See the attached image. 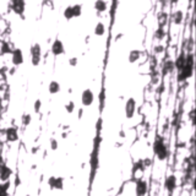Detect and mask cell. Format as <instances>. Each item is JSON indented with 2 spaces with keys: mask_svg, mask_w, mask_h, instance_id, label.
<instances>
[{
  "mask_svg": "<svg viewBox=\"0 0 196 196\" xmlns=\"http://www.w3.org/2000/svg\"><path fill=\"white\" fill-rule=\"evenodd\" d=\"M30 121H31V115L25 114L23 118H22V123H23V125H28V124H30Z\"/></svg>",
  "mask_w": 196,
  "mask_h": 196,
  "instance_id": "cell-24",
  "label": "cell"
},
{
  "mask_svg": "<svg viewBox=\"0 0 196 196\" xmlns=\"http://www.w3.org/2000/svg\"><path fill=\"white\" fill-rule=\"evenodd\" d=\"M11 6H12V10L19 14V15H22L23 14V10H25V1L22 0H14L11 2Z\"/></svg>",
  "mask_w": 196,
  "mask_h": 196,
  "instance_id": "cell-10",
  "label": "cell"
},
{
  "mask_svg": "<svg viewBox=\"0 0 196 196\" xmlns=\"http://www.w3.org/2000/svg\"><path fill=\"white\" fill-rule=\"evenodd\" d=\"M63 178H55L54 179V184H53V189H59L61 190L63 189Z\"/></svg>",
  "mask_w": 196,
  "mask_h": 196,
  "instance_id": "cell-19",
  "label": "cell"
},
{
  "mask_svg": "<svg viewBox=\"0 0 196 196\" xmlns=\"http://www.w3.org/2000/svg\"><path fill=\"white\" fill-rule=\"evenodd\" d=\"M12 63L15 65H20L23 63V54L21 49H15L12 50Z\"/></svg>",
  "mask_w": 196,
  "mask_h": 196,
  "instance_id": "cell-12",
  "label": "cell"
},
{
  "mask_svg": "<svg viewBox=\"0 0 196 196\" xmlns=\"http://www.w3.org/2000/svg\"><path fill=\"white\" fill-rule=\"evenodd\" d=\"M104 32H105V27H104V25H103L102 22H98L97 26H96V28H95V33H96L97 36H103Z\"/></svg>",
  "mask_w": 196,
  "mask_h": 196,
  "instance_id": "cell-16",
  "label": "cell"
},
{
  "mask_svg": "<svg viewBox=\"0 0 196 196\" xmlns=\"http://www.w3.org/2000/svg\"><path fill=\"white\" fill-rule=\"evenodd\" d=\"M163 69H164V70H163V75H166V74L173 71V69H174V63L170 61V60H168V61L164 64V68H163Z\"/></svg>",
  "mask_w": 196,
  "mask_h": 196,
  "instance_id": "cell-15",
  "label": "cell"
},
{
  "mask_svg": "<svg viewBox=\"0 0 196 196\" xmlns=\"http://www.w3.org/2000/svg\"><path fill=\"white\" fill-rule=\"evenodd\" d=\"M93 99H95V96H93V92L91 90H85L82 92V96H81V100H82V104L85 107H88L93 103Z\"/></svg>",
  "mask_w": 196,
  "mask_h": 196,
  "instance_id": "cell-3",
  "label": "cell"
},
{
  "mask_svg": "<svg viewBox=\"0 0 196 196\" xmlns=\"http://www.w3.org/2000/svg\"><path fill=\"white\" fill-rule=\"evenodd\" d=\"M147 193V183L145 180H138L136 183V195L145 196Z\"/></svg>",
  "mask_w": 196,
  "mask_h": 196,
  "instance_id": "cell-9",
  "label": "cell"
},
{
  "mask_svg": "<svg viewBox=\"0 0 196 196\" xmlns=\"http://www.w3.org/2000/svg\"><path fill=\"white\" fill-rule=\"evenodd\" d=\"M75 64H76V60H75V58H74L72 60H71V65H75Z\"/></svg>",
  "mask_w": 196,
  "mask_h": 196,
  "instance_id": "cell-31",
  "label": "cell"
},
{
  "mask_svg": "<svg viewBox=\"0 0 196 196\" xmlns=\"http://www.w3.org/2000/svg\"><path fill=\"white\" fill-rule=\"evenodd\" d=\"M164 186H166V189L169 191V193H173L174 191V189L176 188V179L174 175H169L167 176V179H166V183H164Z\"/></svg>",
  "mask_w": 196,
  "mask_h": 196,
  "instance_id": "cell-8",
  "label": "cell"
},
{
  "mask_svg": "<svg viewBox=\"0 0 196 196\" xmlns=\"http://www.w3.org/2000/svg\"><path fill=\"white\" fill-rule=\"evenodd\" d=\"M64 16H65V19L70 20L74 17V12H72V6H68L66 9H65V11H64Z\"/></svg>",
  "mask_w": 196,
  "mask_h": 196,
  "instance_id": "cell-20",
  "label": "cell"
},
{
  "mask_svg": "<svg viewBox=\"0 0 196 196\" xmlns=\"http://www.w3.org/2000/svg\"><path fill=\"white\" fill-rule=\"evenodd\" d=\"M163 35H164V31H163L162 28H159V30H158V32L156 33L157 38H162V37H163Z\"/></svg>",
  "mask_w": 196,
  "mask_h": 196,
  "instance_id": "cell-27",
  "label": "cell"
},
{
  "mask_svg": "<svg viewBox=\"0 0 196 196\" xmlns=\"http://www.w3.org/2000/svg\"><path fill=\"white\" fill-rule=\"evenodd\" d=\"M105 7H107V4H105L104 1H97V2H96V9L99 10V11H104Z\"/></svg>",
  "mask_w": 196,
  "mask_h": 196,
  "instance_id": "cell-22",
  "label": "cell"
},
{
  "mask_svg": "<svg viewBox=\"0 0 196 196\" xmlns=\"http://www.w3.org/2000/svg\"><path fill=\"white\" fill-rule=\"evenodd\" d=\"M52 53L57 57V55H60L64 53V45H63V42L60 39H55L53 45H52Z\"/></svg>",
  "mask_w": 196,
  "mask_h": 196,
  "instance_id": "cell-7",
  "label": "cell"
},
{
  "mask_svg": "<svg viewBox=\"0 0 196 196\" xmlns=\"http://www.w3.org/2000/svg\"><path fill=\"white\" fill-rule=\"evenodd\" d=\"M31 54H32V64L35 66H37L40 61V45L35 44L31 48Z\"/></svg>",
  "mask_w": 196,
  "mask_h": 196,
  "instance_id": "cell-4",
  "label": "cell"
},
{
  "mask_svg": "<svg viewBox=\"0 0 196 196\" xmlns=\"http://www.w3.org/2000/svg\"><path fill=\"white\" fill-rule=\"evenodd\" d=\"M11 174H12V170L9 167H6L4 163H1L0 164V179L2 181H7V179L10 178Z\"/></svg>",
  "mask_w": 196,
  "mask_h": 196,
  "instance_id": "cell-6",
  "label": "cell"
},
{
  "mask_svg": "<svg viewBox=\"0 0 196 196\" xmlns=\"http://www.w3.org/2000/svg\"><path fill=\"white\" fill-rule=\"evenodd\" d=\"M1 53H2V54H6V53H12V50L10 49V47H9V44H7V43H4V44H2Z\"/></svg>",
  "mask_w": 196,
  "mask_h": 196,
  "instance_id": "cell-23",
  "label": "cell"
},
{
  "mask_svg": "<svg viewBox=\"0 0 196 196\" xmlns=\"http://www.w3.org/2000/svg\"><path fill=\"white\" fill-rule=\"evenodd\" d=\"M98 150H99V143L97 145V141L95 140V147L93 151L91 153V159H90V164H91V180L90 184H92L93 179H95V174L97 172L98 166H99V159H98Z\"/></svg>",
  "mask_w": 196,
  "mask_h": 196,
  "instance_id": "cell-1",
  "label": "cell"
},
{
  "mask_svg": "<svg viewBox=\"0 0 196 196\" xmlns=\"http://www.w3.org/2000/svg\"><path fill=\"white\" fill-rule=\"evenodd\" d=\"M162 50H163V48H162L161 45H159V47H156V52H158V53H161Z\"/></svg>",
  "mask_w": 196,
  "mask_h": 196,
  "instance_id": "cell-29",
  "label": "cell"
},
{
  "mask_svg": "<svg viewBox=\"0 0 196 196\" xmlns=\"http://www.w3.org/2000/svg\"><path fill=\"white\" fill-rule=\"evenodd\" d=\"M1 150H2V142L0 141V153H1Z\"/></svg>",
  "mask_w": 196,
  "mask_h": 196,
  "instance_id": "cell-32",
  "label": "cell"
},
{
  "mask_svg": "<svg viewBox=\"0 0 196 196\" xmlns=\"http://www.w3.org/2000/svg\"><path fill=\"white\" fill-rule=\"evenodd\" d=\"M138 58H140V52L138 50H131L130 52V55H129V61L130 63H135Z\"/></svg>",
  "mask_w": 196,
  "mask_h": 196,
  "instance_id": "cell-17",
  "label": "cell"
},
{
  "mask_svg": "<svg viewBox=\"0 0 196 196\" xmlns=\"http://www.w3.org/2000/svg\"><path fill=\"white\" fill-rule=\"evenodd\" d=\"M153 151L156 153L158 158L161 161L166 159L168 157V151H167V147L163 142V140L161 138V136H157V138L155 140V143H153Z\"/></svg>",
  "mask_w": 196,
  "mask_h": 196,
  "instance_id": "cell-2",
  "label": "cell"
},
{
  "mask_svg": "<svg viewBox=\"0 0 196 196\" xmlns=\"http://www.w3.org/2000/svg\"><path fill=\"white\" fill-rule=\"evenodd\" d=\"M74 107H75V105H74V103H72V102H70L69 104H66V110H68L69 113H72V112H74Z\"/></svg>",
  "mask_w": 196,
  "mask_h": 196,
  "instance_id": "cell-25",
  "label": "cell"
},
{
  "mask_svg": "<svg viewBox=\"0 0 196 196\" xmlns=\"http://www.w3.org/2000/svg\"><path fill=\"white\" fill-rule=\"evenodd\" d=\"M17 138H19V134H17V129L16 128H9L7 130H6V140L7 141H10V142H15V141H17Z\"/></svg>",
  "mask_w": 196,
  "mask_h": 196,
  "instance_id": "cell-11",
  "label": "cell"
},
{
  "mask_svg": "<svg viewBox=\"0 0 196 196\" xmlns=\"http://www.w3.org/2000/svg\"><path fill=\"white\" fill-rule=\"evenodd\" d=\"M59 91H60V85H59V82L52 81V82L49 83V92L54 95V93H58Z\"/></svg>",
  "mask_w": 196,
  "mask_h": 196,
  "instance_id": "cell-14",
  "label": "cell"
},
{
  "mask_svg": "<svg viewBox=\"0 0 196 196\" xmlns=\"http://www.w3.org/2000/svg\"><path fill=\"white\" fill-rule=\"evenodd\" d=\"M104 99V91H102V93H100V100H103Z\"/></svg>",
  "mask_w": 196,
  "mask_h": 196,
  "instance_id": "cell-30",
  "label": "cell"
},
{
  "mask_svg": "<svg viewBox=\"0 0 196 196\" xmlns=\"http://www.w3.org/2000/svg\"><path fill=\"white\" fill-rule=\"evenodd\" d=\"M72 12H74V17H77L81 15V5H74L72 6Z\"/></svg>",
  "mask_w": 196,
  "mask_h": 196,
  "instance_id": "cell-21",
  "label": "cell"
},
{
  "mask_svg": "<svg viewBox=\"0 0 196 196\" xmlns=\"http://www.w3.org/2000/svg\"><path fill=\"white\" fill-rule=\"evenodd\" d=\"M40 105H42L40 100H39V99H37V100H36V103H35V110H36L37 113L39 112V109H40Z\"/></svg>",
  "mask_w": 196,
  "mask_h": 196,
  "instance_id": "cell-26",
  "label": "cell"
},
{
  "mask_svg": "<svg viewBox=\"0 0 196 196\" xmlns=\"http://www.w3.org/2000/svg\"><path fill=\"white\" fill-rule=\"evenodd\" d=\"M181 20H183V12L178 10L176 12H174V15H173V21H174V23L179 25V23H181Z\"/></svg>",
  "mask_w": 196,
  "mask_h": 196,
  "instance_id": "cell-18",
  "label": "cell"
},
{
  "mask_svg": "<svg viewBox=\"0 0 196 196\" xmlns=\"http://www.w3.org/2000/svg\"><path fill=\"white\" fill-rule=\"evenodd\" d=\"M185 57H186V55H185L184 53H181V54H180V55L178 57L176 61L174 63V66H175V68L178 69V70H179V71H180V70L183 69V66L185 65Z\"/></svg>",
  "mask_w": 196,
  "mask_h": 196,
  "instance_id": "cell-13",
  "label": "cell"
},
{
  "mask_svg": "<svg viewBox=\"0 0 196 196\" xmlns=\"http://www.w3.org/2000/svg\"><path fill=\"white\" fill-rule=\"evenodd\" d=\"M135 107H136L135 99H134V98L128 99L126 105H125V114H126V118H133L134 113H135Z\"/></svg>",
  "mask_w": 196,
  "mask_h": 196,
  "instance_id": "cell-5",
  "label": "cell"
},
{
  "mask_svg": "<svg viewBox=\"0 0 196 196\" xmlns=\"http://www.w3.org/2000/svg\"><path fill=\"white\" fill-rule=\"evenodd\" d=\"M52 148H53V150H57V141H55V140H52Z\"/></svg>",
  "mask_w": 196,
  "mask_h": 196,
  "instance_id": "cell-28",
  "label": "cell"
}]
</instances>
